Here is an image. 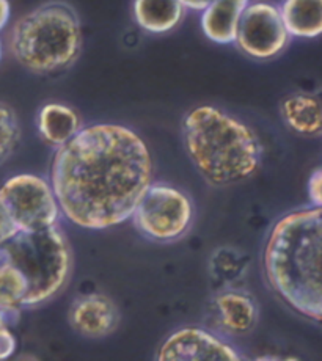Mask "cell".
<instances>
[{
  "label": "cell",
  "instance_id": "ac0fdd59",
  "mask_svg": "<svg viewBox=\"0 0 322 361\" xmlns=\"http://www.w3.org/2000/svg\"><path fill=\"white\" fill-rule=\"evenodd\" d=\"M20 142L18 115L8 104L0 102V165L10 159Z\"/></svg>",
  "mask_w": 322,
  "mask_h": 361
},
{
  "label": "cell",
  "instance_id": "277c9868",
  "mask_svg": "<svg viewBox=\"0 0 322 361\" xmlns=\"http://www.w3.org/2000/svg\"><path fill=\"white\" fill-rule=\"evenodd\" d=\"M82 27L73 6L49 2L16 20L10 51L20 66L35 74L65 71L82 51Z\"/></svg>",
  "mask_w": 322,
  "mask_h": 361
},
{
  "label": "cell",
  "instance_id": "8992f818",
  "mask_svg": "<svg viewBox=\"0 0 322 361\" xmlns=\"http://www.w3.org/2000/svg\"><path fill=\"white\" fill-rule=\"evenodd\" d=\"M193 203L187 193L167 183H151L131 219L143 238L159 244L183 239L193 224Z\"/></svg>",
  "mask_w": 322,
  "mask_h": 361
},
{
  "label": "cell",
  "instance_id": "9a60e30c",
  "mask_svg": "<svg viewBox=\"0 0 322 361\" xmlns=\"http://www.w3.org/2000/svg\"><path fill=\"white\" fill-rule=\"evenodd\" d=\"M29 286L8 256L0 248V314L10 325L15 324L25 308Z\"/></svg>",
  "mask_w": 322,
  "mask_h": 361
},
{
  "label": "cell",
  "instance_id": "603a6c76",
  "mask_svg": "<svg viewBox=\"0 0 322 361\" xmlns=\"http://www.w3.org/2000/svg\"><path fill=\"white\" fill-rule=\"evenodd\" d=\"M184 8L193 10V11H203L206 6L213 2V0H179Z\"/></svg>",
  "mask_w": 322,
  "mask_h": 361
},
{
  "label": "cell",
  "instance_id": "7a4b0ae2",
  "mask_svg": "<svg viewBox=\"0 0 322 361\" xmlns=\"http://www.w3.org/2000/svg\"><path fill=\"white\" fill-rule=\"evenodd\" d=\"M322 211L311 206L275 221L263 253L264 275L282 300L310 321L322 319Z\"/></svg>",
  "mask_w": 322,
  "mask_h": 361
},
{
  "label": "cell",
  "instance_id": "52a82bcc",
  "mask_svg": "<svg viewBox=\"0 0 322 361\" xmlns=\"http://www.w3.org/2000/svg\"><path fill=\"white\" fill-rule=\"evenodd\" d=\"M0 200L18 231H37L59 225L60 207L44 178L20 173L0 187Z\"/></svg>",
  "mask_w": 322,
  "mask_h": 361
},
{
  "label": "cell",
  "instance_id": "4fadbf2b",
  "mask_svg": "<svg viewBox=\"0 0 322 361\" xmlns=\"http://www.w3.org/2000/svg\"><path fill=\"white\" fill-rule=\"evenodd\" d=\"M38 130L46 143L59 148L82 129L79 114L65 104L51 102L41 107L38 114Z\"/></svg>",
  "mask_w": 322,
  "mask_h": 361
},
{
  "label": "cell",
  "instance_id": "2e32d148",
  "mask_svg": "<svg viewBox=\"0 0 322 361\" xmlns=\"http://www.w3.org/2000/svg\"><path fill=\"white\" fill-rule=\"evenodd\" d=\"M280 15L291 37L316 38L322 32V0H285Z\"/></svg>",
  "mask_w": 322,
  "mask_h": 361
},
{
  "label": "cell",
  "instance_id": "9c48e42d",
  "mask_svg": "<svg viewBox=\"0 0 322 361\" xmlns=\"http://www.w3.org/2000/svg\"><path fill=\"white\" fill-rule=\"evenodd\" d=\"M160 361L241 360V355L222 338L197 327L177 330L165 339L157 352Z\"/></svg>",
  "mask_w": 322,
  "mask_h": 361
},
{
  "label": "cell",
  "instance_id": "7402d4cb",
  "mask_svg": "<svg viewBox=\"0 0 322 361\" xmlns=\"http://www.w3.org/2000/svg\"><path fill=\"white\" fill-rule=\"evenodd\" d=\"M11 16V6L8 0H0V32L8 24Z\"/></svg>",
  "mask_w": 322,
  "mask_h": 361
},
{
  "label": "cell",
  "instance_id": "d6986e66",
  "mask_svg": "<svg viewBox=\"0 0 322 361\" xmlns=\"http://www.w3.org/2000/svg\"><path fill=\"white\" fill-rule=\"evenodd\" d=\"M16 350V338L11 333L10 324L0 314V360L10 358Z\"/></svg>",
  "mask_w": 322,
  "mask_h": 361
},
{
  "label": "cell",
  "instance_id": "30bf717a",
  "mask_svg": "<svg viewBox=\"0 0 322 361\" xmlns=\"http://www.w3.org/2000/svg\"><path fill=\"white\" fill-rule=\"evenodd\" d=\"M68 319L71 327L85 338H106L120 322V312L112 298L100 293L82 294L69 307Z\"/></svg>",
  "mask_w": 322,
  "mask_h": 361
},
{
  "label": "cell",
  "instance_id": "e0dca14e",
  "mask_svg": "<svg viewBox=\"0 0 322 361\" xmlns=\"http://www.w3.org/2000/svg\"><path fill=\"white\" fill-rule=\"evenodd\" d=\"M179 0H134V18L143 30L167 33L177 27L184 16Z\"/></svg>",
  "mask_w": 322,
  "mask_h": 361
},
{
  "label": "cell",
  "instance_id": "44dd1931",
  "mask_svg": "<svg viewBox=\"0 0 322 361\" xmlns=\"http://www.w3.org/2000/svg\"><path fill=\"white\" fill-rule=\"evenodd\" d=\"M16 233H18L16 226L13 225L10 215L6 212L2 200H0V245L8 240L11 235H15Z\"/></svg>",
  "mask_w": 322,
  "mask_h": 361
},
{
  "label": "cell",
  "instance_id": "5b68a950",
  "mask_svg": "<svg viewBox=\"0 0 322 361\" xmlns=\"http://www.w3.org/2000/svg\"><path fill=\"white\" fill-rule=\"evenodd\" d=\"M0 248L29 286L25 308L51 300L71 275V247L59 225L37 231H18Z\"/></svg>",
  "mask_w": 322,
  "mask_h": 361
},
{
  "label": "cell",
  "instance_id": "cb8c5ba5",
  "mask_svg": "<svg viewBox=\"0 0 322 361\" xmlns=\"http://www.w3.org/2000/svg\"><path fill=\"white\" fill-rule=\"evenodd\" d=\"M2 54H4V49H2V41H0V60H2Z\"/></svg>",
  "mask_w": 322,
  "mask_h": 361
},
{
  "label": "cell",
  "instance_id": "6da1fadb",
  "mask_svg": "<svg viewBox=\"0 0 322 361\" xmlns=\"http://www.w3.org/2000/svg\"><path fill=\"white\" fill-rule=\"evenodd\" d=\"M49 183L71 224L107 230L131 219L153 183V157L132 129L93 124L57 148Z\"/></svg>",
  "mask_w": 322,
  "mask_h": 361
},
{
  "label": "cell",
  "instance_id": "8fae6325",
  "mask_svg": "<svg viewBox=\"0 0 322 361\" xmlns=\"http://www.w3.org/2000/svg\"><path fill=\"white\" fill-rule=\"evenodd\" d=\"M211 317L219 331L242 336L255 329L258 307L249 294L237 289H227L214 297Z\"/></svg>",
  "mask_w": 322,
  "mask_h": 361
},
{
  "label": "cell",
  "instance_id": "7c38bea8",
  "mask_svg": "<svg viewBox=\"0 0 322 361\" xmlns=\"http://www.w3.org/2000/svg\"><path fill=\"white\" fill-rule=\"evenodd\" d=\"M250 0H213L201 16V29L206 38L217 44L234 43L237 27Z\"/></svg>",
  "mask_w": 322,
  "mask_h": 361
},
{
  "label": "cell",
  "instance_id": "3957f363",
  "mask_svg": "<svg viewBox=\"0 0 322 361\" xmlns=\"http://www.w3.org/2000/svg\"><path fill=\"white\" fill-rule=\"evenodd\" d=\"M183 140L195 169L214 187L242 183L261 165L263 145L255 132L213 106L195 107L184 116Z\"/></svg>",
  "mask_w": 322,
  "mask_h": 361
},
{
  "label": "cell",
  "instance_id": "5bb4252c",
  "mask_svg": "<svg viewBox=\"0 0 322 361\" xmlns=\"http://www.w3.org/2000/svg\"><path fill=\"white\" fill-rule=\"evenodd\" d=\"M282 118L286 126L299 135L319 137L322 129L321 102L308 93L290 94L282 102Z\"/></svg>",
  "mask_w": 322,
  "mask_h": 361
},
{
  "label": "cell",
  "instance_id": "ba28073f",
  "mask_svg": "<svg viewBox=\"0 0 322 361\" xmlns=\"http://www.w3.org/2000/svg\"><path fill=\"white\" fill-rule=\"evenodd\" d=\"M282 15L275 5L266 2L249 4L237 27L234 43L256 60H269L282 54L290 44Z\"/></svg>",
  "mask_w": 322,
  "mask_h": 361
},
{
  "label": "cell",
  "instance_id": "ffe728a7",
  "mask_svg": "<svg viewBox=\"0 0 322 361\" xmlns=\"http://www.w3.org/2000/svg\"><path fill=\"white\" fill-rule=\"evenodd\" d=\"M308 198H310L311 206L321 207L322 206V171L316 169L310 179H308Z\"/></svg>",
  "mask_w": 322,
  "mask_h": 361
}]
</instances>
